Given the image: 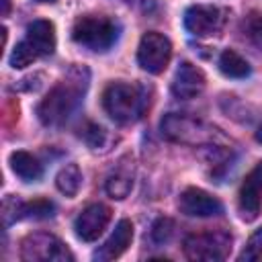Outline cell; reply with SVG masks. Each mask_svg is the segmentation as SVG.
<instances>
[{
    "label": "cell",
    "instance_id": "7402d4cb",
    "mask_svg": "<svg viewBox=\"0 0 262 262\" xmlns=\"http://www.w3.org/2000/svg\"><path fill=\"white\" fill-rule=\"evenodd\" d=\"M53 215V203L45 199H37L33 203H25L23 207V217H33V219H45Z\"/></svg>",
    "mask_w": 262,
    "mask_h": 262
},
{
    "label": "cell",
    "instance_id": "9c48e42d",
    "mask_svg": "<svg viewBox=\"0 0 262 262\" xmlns=\"http://www.w3.org/2000/svg\"><path fill=\"white\" fill-rule=\"evenodd\" d=\"M260 207H262V162L256 164L246 174L237 194V209L244 221H254L260 215Z\"/></svg>",
    "mask_w": 262,
    "mask_h": 262
},
{
    "label": "cell",
    "instance_id": "9a60e30c",
    "mask_svg": "<svg viewBox=\"0 0 262 262\" xmlns=\"http://www.w3.org/2000/svg\"><path fill=\"white\" fill-rule=\"evenodd\" d=\"M10 168L25 182H35L43 176V166L39 164V160L33 154L23 151V149L10 154Z\"/></svg>",
    "mask_w": 262,
    "mask_h": 262
},
{
    "label": "cell",
    "instance_id": "8fae6325",
    "mask_svg": "<svg viewBox=\"0 0 262 262\" xmlns=\"http://www.w3.org/2000/svg\"><path fill=\"white\" fill-rule=\"evenodd\" d=\"M108 221H111V209L106 205L94 203L88 205L84 211H80V215L74 221V229L82 242H94L106 229Z\"/></svg>",
    "mask_w": 262,
    "mask_h": 262
},
{
    "label": "cell",
    "instance_id": "7a4b0ae2",
    "mask_svg": "<svg viewBox=\"0 0 262 262\" xmlns=\"http://www.w3.org/2000/svg\"><path fill=\"white\" fill-rule=\"evenodd\" d=\"M102 106L113 121L125 125L141 117L145 108V100L137 86L127 82H113L102 92Z\"/></svg>",
    "mask_w": 262,
    "mask_h": 262
},
{
    "label": "cell",
    "instance_id": "484cf974",
    "mask_svg": "<svg viewBox=\"0 0 262 262\" xmlns=\"http://www.w3.org/2000/svg\"><path fill=\"white\" fill-rule=\"evenodd\" d=\"M2 16H6L8 14V10H10V0H2Z\"/></svg>",
    "mask_w": 262,
    "mask_h": 262
},
{
    "label": "cell",
    "instance_id": "e0dca14e",
    "mask_svg": "<svg viewBox=\"0 0 262 262\" xmlns=\"http://www.w3.org/2000/svg\"><path fill=\"white\" fill-rule=\"evenodd\" d=\"M55 184L57 190L66 196H76L80 186H82V172L78 168V164H66L57 176H55Z\"/></svg>",
    "mask_w": 262,
    "mask_h": 262
},
{
    "label": "cell",
    "instance_id": "d4e9b609",
    "mask_svg": "<svg viewBox=\"0 0 262 262\" xmlns=\"http://www.w3.org/2000/svg\"><path fill=\"white\" fill-rule=\"evenodd\" d=\"M86 141L90 147H98L102 145V139H104V131L98 127V125H88V131H86Z\"/></svg>",
    "mask_w": 262,
    "mask_h": 262
},
{
    "label": "cell",
    "instance_id": "6da1fadb",
    "mask_svg": "<svg viewBox=\"0 0 262 262\" xmlns=\"http://www.w3.org/2000/svg\"><path fill=\"white\" fill-rule=\"evenodd\" d=\"M88 70L86 68H72L70 74L49 90V94L39 102L37 115L39 121L47 127H57L70 119V115L82 102V96L88 88Z\"/></svg>",
    "mask_w": 262,
    "mask_h": 262
},
{
    "label": "cell",
    "instance_id": "ffe728a7",
    "mask_svg": "<svg viewBox=\"0 0 262 262\" xmlns=\"http://www.w3.org/2000/svg\"><path fill=\"white\" fill-rule=\"evenodd\" d=\"M172 233H174V221H172V219H168V217H160V219H156V221H154L151 231H149V237H151V242H154V244L162 246V244L170 242Z\"/></svg>",
    "mask_w": 262,
    "mask_h": 262
},
{
    "label": "cell",
    "instance_id": "2e32d148",
    "mask_svg": "<svg viewBox=\"0 0 262 262\" xmlns=\"http://www.w3.org/2000/svg\"><path fill=\"white\" fill-rule=\"evenodd\" d=\"M219 70L227 78H246L250 76V63L233 49H225L219 55Z\"/></svg>",
    "mask_w": 262,
    "mask_h": 262
},
{
    "label": "cell",
    "instance_id": "4fadbf2b",
    "mask_svg": "<svg viewBox=\"0 0 262 262\" xmlns=\"http://www.w3.org/2000/svg\"><path fill=\"white\" fill-rule=\"evenodd\" d=\"M131 239H133V223L129 219H121L115 225V231L111 233V237L94 252V260L108 262V260L119 258L131 246Z\"/></svg>",
    "mask_w": 262,
    "mask_h": 262
},
{
    "label": "cell",
    "instance_id": "3957f363",
    "mask_svg": "<svg viewBox=\"0 0 262 262\" xmlns=\"http://www.w3.org/2000/svg\"><path fill=\"white\" fill-rule=\"evenodd\" d=\"M72 39L92 51H106L119 39V25L100 14H86L74 23Z\"/></svg>",
    "mask_w": 262,
    "mask_h": 262
},
{
    "label": "cell",
    "instance_id": "603a6c76",
    "mask_svg": "<svg viewBox=\"0 0 262 262\" xmlns=\"http://www.w3.org/2000/svg\"><path fill=\"white\" fill-rule=\"evenodd\" d=\"M23 207L25 203L16 196H6L4 203H2V219H4V225H10L18 219H23Z\"/></svg>",
    "mask_w": 262,
    "mask_h": 262
},
{
    "label": "cell",
    "instance_id": "5b68a950",
    "mask_svg": "<svg viewBox=\"0 0 262 262\" xmlns=\"http://www.w3.org/2000/svg\"><path fill=\"white\" fill-rule=\"evenodd\" d=\"M20 258L27 262H72L74 256L66 244L45 231L29 233L20 242Z\"/></svg>",
    "mask_w": 262,
    "mask_h": 262
},
{
    "label": "cell",
    "instance_id": "5bb4252c",
    "mask_svg": "<svg viewBox=\"0 0 262 262\" xmlns=\"http://www.w3.org/2000/svg\"><path fill=\"white\" fill-rule=\"evenodd\" d=\"M37 55H51L55 49V29L49 20H33L27 27V39H25Z\"/></svg>",
    "mask_w": 262,
    "mask_h": 262
},
{
    "label": "cell",
    "instance_id": "83f0119b",
    "mask_svg": "<svg viewBox=\"0 0 262 262\" xmlns=\"http://www.w3.org/2000/svg\"><path fill=\"white\" fill-rule=\"evenodd\" d=\"M37 2H55V0H37Z\"/></svg>",
    "mask_w": 262,
    "mask_h": 262
},
{
    "label": "cell",
    "instance_id": "ba28073f",
    "mask_svg": "<svg viewBox=\"0 0 262 262\" xmlns=\"http://www.w3.org/2000/svg\"><path fill=\"white\" fill-rule=\"evenodd\" d=\"M227 12L211 4H194L184 12V27L194 37H213L219 35L225 25Z\"/></svg>",
    "mask_w": 262,
    "mask_h": 262
},
{
    "label": "cell",
    "instance_id": "30bf717a",
    "mask_svg": "<svg viewBox=\"0 0 262 262\" xmlns=\"http://www.w3.org/2000/svg\"><path fill=\"white\" fill-rule=\"evenodd\" d=\"M178 209L188 217H215L223 213V205L217 196L194 186L182 190L178 199Z\"/></svg>",
    "mask_w": 262,
    "mask_h": 262
},
{
    "label": "cell",
    "instance_id": "44dd1931",
    "mask_svg": "<svg viewBox=\"0 0 262 262\" xmlns=\"http://www.w3.org/2000/svg\"><path fill=\"white\" fill-rule=\"evenodd\" d=\"M239 260L242 262H258V260H262V227L256 229L250 235L244 252L239 254Z\"/></svg>",
    "mask_w": 262,
    "mask_h": 262
},
{
    "label": "cell",
    "instance_id": "8992f818",
    "mask_svg": "<svg viewBox=\"0 0 262 262\" xmlns=\"http://www.w3.org/2000/svg\"><path fill=\"white\" fill-rule=\"evenodd\" d=\"M231 252V235L225 231L192 233L184 239V254L188 260L217 262L225 260Z\"/></svg>",
    "mask_w": 262,
    "mask_h": 262
},
{
    "label": "cell",
    "instance_id": "277c9868",
    "mask_svg": "<svg viewBox=\"0 0 262 262\" xmlns=\"http://www.w3.org/2000/svg\"><path fill=\"white\" fill-rule=\"evenodd\" d=\"M162 135L170 141L184 143V145H201L215 139V129L207 123L188 117L184 113H168L160 123Z\"/></svg>",
    "mask_w": 262,
    "mask_h": 262
},
{
    "label": "cell",
    "instance_id": "d6986e66",
    "mask_svg": "<svg viewBox=\"0 0 262 262\" xmlns=\"http://www.w3.org/2000/svg\"><path fill=\"white\" fill-rule=\"evenodd\" d=\"M39 55H37V51L27 43V41H20V43H16V47L12 49V53H10V66L16 70H20V68H27V66H31L35 59H37Z\"/></svg>",
    "mask_w": 262,
    "mask_h": 262
},
{
    "label": "cell",
    "instance_id": "4316f807",
    "mask_svg": "<svg viewBox=\"0 0 262 262\" xmlns=\"http://www.w3.org/2000/svg\"><path fill=\"white\" fill-rule=\"evenodd\" d=\"M256 141H260L262 143V125L258 127V131H256Z\"/></svg>",
    "mask_w": 262,
    "mask_h": 262
},
{
    "label": "cell",
    "instance_id": "7c38bea8",
    "mask_svg": "<svg viewBox=\"0 0 262 262\" xmlns=\"http://www.w3.org/2000/svg\"><path fill=\"white\" fill-rule=\"evenodd\" d=\"M205 84H207V78L196 66H192L190 61H180L172 80V94L182 100L196 98L205 90Z\"/></svg>",
    "mask_w": 262,
    "mask_h": 262
},
{
    "label": "cell",
    "instance_id": "ac0fdd59",
    "mask_svg": "<svg viewBox=\"0 0 262 262\" xmlns=\"http://www.w3.org/2000/svg\"><path fill=\"white\" fill-rule=\"evenodd\" d=\"M131 188H133V176H131V172H121V170H117L115 174H111L108 178H106V182H104V190H106V194L111 196V199H125L129 192H131Z\"/></svg>",
    "mask_w": 262,
    "mask_h": 262
},
{
    "label": "cell",
    "instance_id": "cb8c5ba5",
    "mask_svg": "<svg viewBox=\"0 0 262 262\" xmlns=\"http://www.w3.org/2000/svg\"><path fill=\"white\" fill-rule=\"evenodd\" d=\"M246 31H248V37H250L256 45L262 47V16H260V14L252 12V14L248 16V20H246Z\"/></svg>",
    "mask_w": 262,
    "mask_h": 262
},
{
    "label": "cell",
    "instance_id": "52a82bcc",
    "mask_svg": "<svg viewBox=\"0 0 262 262\" xmlns=\"http://www.w3.org/2000/svg\"><path fill=\"white\" fill-rule=\"evenodd\" d=\"M172 57V45L162 33L149 31L141 37L137 47V63L147 74H162Z\"/></svg>",
    "mask_w": 262,
    "mask_h": 262
}]
</instances>
